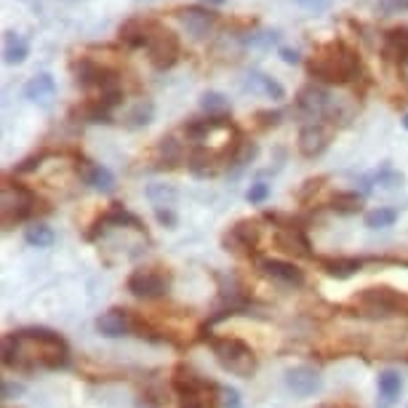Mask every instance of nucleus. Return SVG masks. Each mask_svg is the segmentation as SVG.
Masks as SVG:
<instances>
[{
    "mask_svg": "<svg viewBox=\"0 0 408 408\" xmlns=\"http://www.w3.org/2000/svg\"><path fill=\"white\" fill-rule=\"evenodd\" d=\"M3 363L16 371H56L70 363V347L49 328H24L3 337Z\"/></svg>",
    "mask_w": 408,
    "mask_h": 408,
    "instance_id": "nucleus-1",
    "label": "nucleus"
},
{
    "mask_svg": "<svg viewBox=\"0 0 408 408\" xmlns=\"http://www.w3.org/2000/svg\"><path fill=\"white\" fill-rule=\"evenodd\" d=\"M307 75L328 86H347L360 75V56L345 41H328L307 59Z\"/></svg>",
    "mask_w": 408,
    "mask_h": 408,
    "instance_id": "nucleus-2",
    "label": "nucleus"
},
{
    "mask_svg": "<svg viewBox=\"0 0 408 408\" xmlns=\"http://www.w3.org/2000/svg\"><path fill=\"white\" fill-rule=\"evenodd\" d=\"M347 307L360 317L408 315V294L392 286H368L350 296Z\"/></svg>",
    "mask_w": 408,
    "mask_h": 408,
    "instance_id": "nucleus-3",
    "label": "nucleus"
},
{
    "mask_svg": "<svg viewBox=\"0 0 408 408\" xmlns=\"http://www.w3.org/2000/svg\"><path fill=\"white\" fill-rule=\"evenodd\" d=\"M208 342V347L214 352L216 363L225 368L227 374H233V377H240V379H251L256 374V368H259V357L256 352L251 350V345H245L243 339L238 337H205Z\"/></svg>",
    "mask_w": 408,
    "mask_h": 408,
    "instance_id": "nucleus-4",
    "label": "nucleus"
},
{
    "mask_svg": "<svg viewBox=\"0 0 408 408\" xmlns=\"http://www.w3.org/2000/svg\"><path fill=\"white\" fill-rule=\"evenodd\" d=\"M171 387H174L176 398H179V408H211L214 406V395L219 392L214 382L203 379L200 374H195L190 366H179L171 374Z\"/></svg>",
    "mask_w": 408,
    "mask_h": 408,
    "instance_id": "nucleus-5",
    "label": "nucleus"
},
{
    "mask_svg": "<svg viewBox=\"0 0 408 408\" xmlns=\"http://www.w3.org/2000/svg\"><path fill=\"white\" fill-rule=\"evenodd\" d=\"M70 72L75 83L83 86V88H96L99 93H121L123 86H121V75L110 67H104L99 64L96 59L91 56H75L70 61Z\"/></svg>",
    "mask_w": 408,
    "mask_h": 408,
    "instance_id": "nucleus-6",
    "label": "nucleus"
},
{
    "mask_svg": "<svg viewBox=\"0 0 408 408\" xmlns=\"http://www.w3.org/2000/svg\"><path fill=\"white\" fill-rule=\"evenodd\" d=\"M35 205H38V195L32 193L27 184L21 182H3V205H0V211H3V227L9 230L14 227L16 222H24V219H30L35 214Z\"/></svg>",
    "mask_w": 408,
    "mask_h": 408,
    "instance_id": "nucleus-7",
    "label": "nucleus"
},
{
    "mask_svg": "<svg viewBox=\"0 0 408 408\" xmlns=\"http://www.w3.org/2000/svg\"><path fill=\"white\" fill-rule=\"evenodd\" d=\"M147 53L153 61L155 70H171L179 53H182V43L176 38V32L163 27L158 19H150V41H147Z\"/></svg>",
    "mask_w": 408,
    "mask_h": 408,
    "instance_id": "nucleus-8",
    "label": "nucleus"
},
{
    "mask_svg": "<svg viewBox=\"0 0 408 408\" xmlns=\"http://www.w3.org/2000/svg\"><path fill=\"white\" fill-rule=\"evenodd\" d=\"M126 288L136 299H144V302L160 299L171 288V272H165L163 267H139V270H133L131 275H128Z\"/></svg>",
    "mask_w": 408,
    "mask_h": 408,
    "instance_id": "nucleus-9",
    "label": "nucleus"
},
{
    "mask_svg": "<svg viewBox=\"0 0 408 408\" xmlns=\"http://www.w3.org/2000/svg\"><path fill=\"white\" fill-rule=\"evenodd\" d=\"M259 240H262V222L259 219H240L225 233L222 245L235 256H251Z\"/></svg>",
    "mask_w": 408,
    "mask_h": 408,
    "instance_id": "nucleus-10",
    "label": "nucleus"
},
{
    "mask_svg": "<svg viewBox=\"0 0 408 408\" xmlns=\"http://www.w3.org/2000/svg\"><path fill=\"white\" fill-rule=\"evenodd\" d=\"M272 240H275V245L283 254L296 256V259H312V243L307 238L305 227L294 225V222L275 227V238Z\"/></svg>",
    "mask_w": 408,
    "mask_h": 408,
    "instance_id": "nucleus-11",
    "label": "nucleus"
},
{
    "mask_svg": "<svg viewBox=\"0 0 408 408\" xmlns=\"http://www.w3.org/2000/svg\"><path fill=\"white\" fill-rule=\"evenodd\" d=\"M259 270H262L267 277H272V280H277V283H283V286H291V288L305 286V270H299L294 262H286V259L265 256V259H259Z\"/></svg>",
    "mask_w": 408,
    "mask_h": 408,
    "instance_id": "nucleus-12",
    "label": "nucleus"
},
{
    "mask_svg": "<svg viewBox=\"0 0 408 408\" xmlns=\"http://www.w3.org/2000/svg\"><path fill=\"white\" fill-rule=\"evenodd\" d=\"M113 227H131V230H139V233H144V225H142V219L136 214H131V211H126L123 205H110L107 211H104L99 219H96V225H93V230L86 238L88 240H96L99 235L104 233V230H113Z\"/></svg>",
    "mask_w": 408,
    "mask_h": 408,
    "instance_id": "nucleus-13",
    "label": "nucleus"
},
{
    "mask_svg": "<svg viewBox=\"0 0 408 408\" xmlns=\"http://www.w3.org/2000/svg\"><path fill=\"white\" fill-rule=\"evenodd\" d=\"M299 153L305 155V158H317V155H323L328 150V144H331V128L323 126V123H307L305 128L299 131Z\"/></svg>",
    "mask_w": 408,
    "mask_h": 408,
    "instance_id": "nucleus-14",
    "label": "nucleus"
},
{
    "mask_svg": "<svg viewBox=\"0 0 408 408\" xmlns=\"http://www.w3.org/2000/svg\"><path fill=\"white\" fill-rule=\"evenodd\" d=\"M96 331L107 339H118L126 337V334H133V312L131 310H121V307H113L102 315L96 317Z\"/></svg>",
    "mask_w": 408,
    "mask_h": 408,
    "instance_id": "nucleus-15",
    "label": "nucleus"
},
{
    "mask_svg": "<svg viewBox=\"0 0 408 408\" xmlns=\"http://www.w3.org/2000/svg\"><path fill=\"white\" fill-rule=\"evenodd\" d=\"M176 19L182 21V27L193 38H205L216 24V14H211L208 9H200V6H190V9L176 11Z\"/></svg>",
    "mask_w": 408,
    "mask_h": 408,
    "instance_id": "nucleus-16",
    "label": "nucleus"
},
{
    "mask_svg": "<svg viewBox=\"0 0 408 408\" xmlns=\"http://www.w3.org/2000/svg\"><path fill=\"white\" fill-rule=\"evenodd\" d=\"M320 377H317L315 368L310 366H296L291 371H286V387L294 392L296 398H310L320 389Z\"/></svg>",
    "mask_w": 408,
    "mask_h": 408,
    "instance_id": "nucleus-17",
    "label": "nucleus"
},
{
    "mask_svg": "<svg viewBox=\"0 0 408 408\" xmlns=\"http://www.w3.org/2000/svg\"><path fill=\"white\" fill-rule=\"evenodd\" d=\"M296 107L307 115V118H320V115L326 113L328 107H331V93L326 88H320V86H305L299 96H296Z\"/></svg>",
    "mask_w": 408,
    "mask_h": 408,
    "instance_id": "nucleus-18",
    "label": "nucleus"
},
{
    "mask_svg": "<svg viewBox=\"0 0 408 408\" xmlns=\"http://www.w3.org/2000/svg\"><path fill=\"white\" fill-rule=\"evenodd\" d=\"M78 174L88 187L99 190V193H113L115 190V176L113 171L102 163H91V160H81L78 163Z\"/></svg>",
    "mask_w": 408,
    "mask_h": 408,
    "instance_id": "nucleus-19",
    "label": "nucleus"
},
{
    "mask_svg": "<svg viewBox=\"0 0 408 408\" xmlns=\"http://www.w3.org/2000/svg\"><path fill=\"white\" fill-rule=\"evenodd\" d=\"M382 53L384 59L398 61V64H408V27H395L387 30L382 38Z\"/></svg>",
    "mask_w": 408,
    "mask_h": 408,
    "instance_id": "nucleus-20",
    "label": "nucleus"
},
{
    "mask_svg": "<svg viewBox=\"0 0 408 408\" xmlns=\"http://www.w3.org/2000/svg\"><path fill=\"white\" fill-rule=\"evenodd\" d=\"M320 267H323V272L331 277H337V280H347L352 277L355 272L363 270V259H357V256H326V259H317Z\"/></svg>",
    "mask_w": 408,
    "mask_h": 408,
    "instance_id": "nucleus-21",
    "label": "nucleus"
},
{
    "mask_svg": "<svg viewBox=\"0 0 408 408\" xmlns=\"http://www.w3.org/2000/svg\"><path fill=\"white\" fill-rule=\"evenodd\" d=\"M24 96L35 104H43V107H49L53 102V96H56V81H53L49 72H41V75H35L27 86H24Z\"/></svg>",
    "mask_w": 408,
    "mask_h": 408,
    "instance_id": "nucleus-22",
    "label": "nucleus"
},
{
    "mask_svg": "<svg viewBox=\"0 0 408 408\" xmlns=\"http://www.w3.org/2000/svg\"><path fill=\"white\" fill-rule=\"evenodd\" d=\"M118 38H121L128 49H147V41H150V19L123 21L121 30H118Z\"/></svg>",
    "mask_w": 408,
    "mask_h": 408,
    "instance_id": "nucleus-23",
    "label": "nucleus"
},
{
    "mask_svg": "<svg viewBox=\"0 0 408 408\" xmlns=\"http://www.w3.org/2000/svg\"><path fill=\"white\" fill-rule=\"evenodd\" d=\"M377 384H379V395H382L379 408H389L400 398V392H403V379H400V374L398 371H392V368L379 371Z\"/></svg>",
    "mask_w": 408,
    "mask_h": 408,
    "instance_id": "nucleus-24",
    "label": "nucleus"
},
{
    "mask_svg": "<svg viewBox=\"0 0 408 408\" xmlns=\"http://www.w3.org/2000/svg\"><path fill=\"white\" fill-rule=\"evenodd\" d=\"M245 86H248V88H251L254 93H262V96H267V99H272V102H280V99H286V91H283V86H280L277 81H272L270 75H265V72H251Z\"/></svg>",
    "mask_w": 408,
    "mask_h": 408,
    "instance_id": "nucleus-25",
    "label": "nucleus"
},
{
    "mask_svg": "<svg viewBox=\"0 0 408 408\" xmlns=\"http://www.w3.org/2000/svg\"><path fill=\"white\" fill-rule=\"evenodd\" d=\"M328 208L337 211L342 216H352L363 208V195L352 193V190H345V193H337L331 200H328Z\"/></svg>",
    "mask_w": 408,
    "mask_h": 408,
    "instance_id": "nucleus-26",
    "label": "nucleus"
},
{
    "mask_svg": "<svg viewBox=\"0 0 408 408\" xmlns=\"http://www.w3.org/2000/svg\"><path fill=\"white\" fill-rule=\"evenodd\" d=\"M158 155H160V168H176L184 160V147L176 142V136H163L158 144Z\"/></svg>",
    "mask_w": 408,
    "mask_h": 408,
    "instance_id": "nucleus-27",
    "label": "nucleus"
},
{
    "mask_svg": "<svg viewBox=\"0 0 408 408\" xmlns=\"http://www.w3.org/2000/svg\"><path fill=\"white\" fill-rule=\"evenodd\" d=\"M30 56V46L21 41L16 32H6V49H3V59L9 64H21Z\"/></svg>",
    "mask_w": 408,
    "mask_h": 408,
    "instance_id": "nucleus-28",
    "label": "nucleus"
},
{
    "mask_svg": "<svg viewBox=\"0 0 408 408\" xmlns=\"http://www.w3.org/2000/svg\"><path fill=\"white\" fill-rule=\"evenodd\" d=\"M147 198L155 208H171L176 203V190L171 184H147Z\"/></svg>",
    "mask_w": 408,
    "mask_h": 408,
    "instance_id": "nucleus-29",
    "label": "nucleus"
},
{
    "mask_svg": "<svg viewBox=\"0 0 408 408\" xmlns=\"http://www.w3.org/2000/svg\"><path fill=\"white\" fill-rule=\"evenodd\" d=\"M395 222H398V211L387 208V205L374 208V211L366 214V227H371V230H384V227H392Z\"/></svg>",
    "mask_w": 408,
    "mask_h": 408,
    "instance_id": "nucleus-30",
    "label": "nucleus"
},
{
    "mask_svg": "<svg viewBox=\"0 0 408 408\" xmlns=\"http://www.w3.org/2000/svg\"><path fill=\"white\" fill-rule=\"evenodd\" d=\"M153 115H155L153 102H150V99H142L131 113L126 115V126H128V128H142V126H147V123L153 121Z\"/></svg>",
    "mask_w": 408,
    "mask_h": 408,
    "instance_id": "nucleus-31",
    "label": "nucleus"
},
{
    "mask_svg": "<svg viewBox=\"0 0 408 408\" xmlns=\"http://www.w3.org/2000/svg\"><path fill=\"white\" fill-rule=\"evenodd\" d=\"M24 240H27L30 245H35V248H49V245H53L56 235H53L51 227L32 225V227H27V233H24Z\"/></svg>",
    "mask_w": 408,
    "mask_h": 408,
    "instance_id": "nucleus-32",
    "label": "nucleus"
},
{
    "mask_svg": "<svg viewBox=\"0 0 408 408\" xmlns=\"http://www.w3.org/2000/svg\"><path fill=\"white\" fill-rule=\"evenodd\" d=\"M200 104H203V110L208 115H227V110H230L227 96L225 93H219V91H205L203 99H200Z\"/></svg>",
    "mask_w": 408,
    "mask_h": 408,
    "instance_id": "nucleus-33",
    "label": "nucleus"
},
{
    "mask_svg": "<svg viewBox=\"0 0 408 408\" xmlns=\"http://www.w3.org/2000/svg\"><path fill=\"white\" fill-rule=\"evenodd\" d=\"M270 198V184H265V182H256V184H251L248 187V193H245V200L251 205H262Z\"/></svg>",
    "mask_w": 408,
    "mask_h": 408,
    "instance_id": "nucleus-34",
    "label": "nucleus"
},
{
    "mask_svg": "<svg viewBox=\"0 0 408 408\" xmlns=\"http://www.w3.org/2000/svg\"><path fill=\"white\" fill-rule=\"evenodd\" d=\"M379 11H382L384 16H392V14H406L408 0H379Z\"/></svg>",
    "mask_w": 408,
    "mask_h": 408,
    "instance_id": "nucleus-35",
    "label": "nucleus"
},
{
    "mask_svg": "<svg viewBox=\"0 0 408 408\" xmlns=\"http://www.w3.org/2000/svg\"><path fill=\"white\" fill-rule=\"evenodd\" d=\"M280 118H283V115H280V113H272V110H262V113H256V121H259V126H262V128L277 126V123H280Z\"/></svg>",
    "mask_w": 408,
    "mask_h": 408,
    "instance_id": "nucleus-36",
    "label": "nucleus"
},
{
    "mask_svg": "<svg viewBox=\"0 0 408 408\" xmlns=\"http://www.w3.org/2000/svg\"><path fill=\"white\" fill-rule=\"evenodd\" d=\"M155 216H158V222L163 227H176V214H174V208H155Z\"/></svg>",
    "mask_w": 408,
    "mask_h": 408,
    "instance_id": "nucleus-37",
    "label": "nucleus"
},
{
    "mask_svg": "<svg viewBox=\"0 0 408 408\" xmlns=\"http://www.w3.org/2000/svg\"><path fill=\"white\" fill-rule=\"evenodd\" d=\"M377 182L379 184H384V187H398V184H403V176L395 174V171H382V174H377Z\"/></svg>",
    "mask_w": 408,
    "mask_h": 408,
    "instance_id": "nucleus-38",
    "label": "nucleus"
},
{
    "mask_svg": "<svg viewBox=\"0 0 408 408\" xmlns=\"http://www.w3.org/2000/svg\"><path fill=\"white\" fill-rule=\"evenodd\" d=\"M302 9H307V11H326L328 9V0H296Z\"/></svg>",
    "mask_w": 408,
    "mask_h": 408,
    "instance_id": "nucleus-39",
    "label": "nucleus"
},
{
    "mask_svg": "<svg viewBox=\"0 0 408 408\" xmlns=\"http://www.w3.org/2000/svg\"><path fill=\"white\" fill-rule=\"evenodd\" d=\"M222 395H225V406L227 408H240V395H238V389L225 387V389H222Z\"/></svg>",
    "mask_w": 408,
    "mask_h": 408,
    "instance_id": "nucleus-40",
    "label": "nucleus"
},
{
    "mask_svg": "<svg viewBox=\"0 0 408 408\" xmlns=\"http://www.w3.org/2000/svg\"><path fill=\"white\" fill-rule=\"evenodd\" d=\"M277 53H280V59L286 61V64H296V61H299V53H296L294 49H286V46H283Z\"/></svg>",
    "mask_w": 408,
    "mask_h": 408,
    "instance_id": "nucleus-41",
    "label": "nucleus"
},
{
    "mask_svg": "<svg viewBox=\"0 0 408 408\" xmlns=\"http://www.w3.org/2000/svg\"><path fill=\"white\" fill-rule=\"evenodd\" d=\"M14 392H16V395H19V392H24V387H19V384H16V387H14V384H9V382H6V384H3V398H11V395H14Z\"/></svg>",
    "mask_w": 408,
    "mask_h": 408,
    "instance_id": "nucleus-42",
    "label": "nucleus"
},
{
    "mask_svg": "<svg viewBox=\"0 0 408 408\" xmlns=\"http://www.w3.org/2000/svg\"><path fill=\"white\" fill-rule=\"evenodd\" d=\"M205 6H225L227 0H203Z\"/></svg>",
    "mask_w": 408,
    "mask_h": 408,
    "instance_id": "nucleus-43",
    "label": "nucleus"
},
{
    "mask_svg": "<svg viewBox=\"0 0 408 408\" xmlns=\"http://www.w3.org/2000/svg\"><path fill=\"white\" fill-rule=\"evenodd\" d=\"M403 128H406V131H408V113L403 115Z\"/></svg>",
    "mask_w": 408,
    "mask_h": 408,
    "instance_id": "nucleus-44",
    "label": "nucleus"
}]
</instances>
